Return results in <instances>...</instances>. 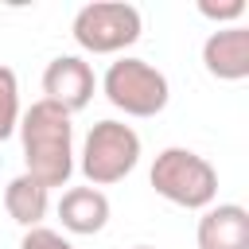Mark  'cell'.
Segmentation results:
<instances>
[{"label":"cell","mask_w":249,"mask_h":249,"mask_svg":"<svg viewBox=\"0 0 249 249\" xmlns=\"http://www.w3.org/2000/svg\"><path fill=\"white\" fill-rule=\"evenodd\" d=\"M136 163H140V136H136L132 124H124V121H97L86 132L78 167L89 179V187L101 191L109 183H121Z\"/></svg>","instance_id":"obj_3"},{"label":"cell","mask_w":249,"mask_h":249,"mask_svg":"<svg viewBox=\"0 0 249 249\" xmlns=\"http://www.w3.org/2000/svg\"><path fill=\"white\" fill-rule=\"evenodd\" d=\"M152 187L160 198L183 206V210H206L218 198V171L210 160H202L191 148H163L152 163Z\"/></svg>","instance_id":"obj_2"},{"label":"cell","mask_w":249,"mask_h":249,"mask_svg":"<svg viewBox=\"0 0 249 249\" xmlns=\"http://www.w3.org/2000/svg\"><path fill=\"white\" fill-rule=\"evenodd\" d=\"M140 31H144L140 8L124 4V0H93V4L78 8L74 23H70L74 43L89 54H117V51L132 47L140 39Z\"/></svg>","instance_id":"obj_4"},{"label":"cell","mask_w":249,"mask_h":249,"mask_svg":"<svg viewBox=\"0 0 249 249\" xmlns=\"http://www.w3.org/2000/svg\"><path fill=\"white\" fill-rule=\"evenodd\" d=\"M19 249H74L58 230H47V226H35V230H27L23 233V241H19Z\"/></svg>","instance_id":"obj_12"},{"label":"cell","mask_w":249,"mask_h":249,"mask_svg":"<svg viewBox=\"0 0 249 249\" xmlns=\"http://www.w3.org/2000/svg\"><path fill=\"white\" fill-rule=\"evenodd\" d=\"M136 249H156V245H136Z\"/></svg>","instance_id":"obj_14"},{"label":"cell","mask_w":249,"mask_h":249,"mask_svg":"<svg viewBox=\"0 0 249 249\" xmlns=\"http://www.w3.org/2000/svg\"><path fill=\"white\" fill-rule=\"evenodd\" d=\"M19 128V82L12 66H0V144Z\"/></svg>","instance_id":"obj_11"},{"label":"cell","mask_w":249,"mask_h":249,"mask_svg":"<svg viewBox=\"0 0 249 249\" xmlns=\"http://www.w3.org/2000/svg\"><path fill=\"white\" fill-rule=\"evenodd\" d=\"M93 89H97L93 66L86 58H78V54H58L43 70V93H47V101H54L58 109H66L70 117L93 101Z\"/></svg>","instance_id":"obj_6"},{"label":"cell","mask_w":249,"mask_h":249,"mask_svg":"<svg viewBox=\"0 0 249 249\" xmlns=\"http://www.w3.org/2000/svg\"><path fill=\"white\" fill-rule=\"evenodd\" d=\"M202 66L218 82H241L249 78V27L230 23L206 35L202 43Z\"/></svg>","instance_id":"obj_7"},{"label":"cell","mask_w":249,"mask_h":249,"mask_svg":"<svg viewBox=\"0 0 249 249\" xmlns=\"http://www.w3.org/2000/svg\"><path fill=\"white\" fill-rule=\"evenodd\" d=\"M198 249H249V210L237 202L206 206L195 230Z\"/></svg>","instance_id":"obj_8"},{"label":"cell","mask_w":249,"mask_h":249,"mask_svg":"<svg viewBox=\"0 0 249 249\" xmlns=\"http://www.w3.org/2000/svg\"><path fill=\"white\" fill-rule=\"evenodd\" d=\"M19 144H23V163L35 183L66 187L74 175V124L70 113L58 109L54 101L39 97L27 113H19Z\"/></svg>","instance_id":"obj_1"},{"label":"cell","mask_w":249,"mask_h":249,"mask_svg":"<svg viewBox=\"0 0 249 249\" xmlns=\"http://www.w3.org/2000/svg\"><path fill=\"white\" fill-rule=\"evenodd\" d=\"M58 218L70 233H97L109 222V198L97 187H70L58 198Z\"/></svg>","instance_id":"obj_9"},{"label":"cell","mask_w":249,"mask_h":249,"mask_svg":"<svg viewBox=\"0 0 249 249\" xmlns=\"http://www.w3.org/2000/svg\"><path fill=\"white\" fill-rule=\"evenodd\" d=\"M101 89H105L109 105H117L128 117H156L167 109V97H171L163 70H156L144 58H117L105 70Z\"/></svg>","instance_id":"obj_5"},{"label":"cell","mask_w":249,"mask_h":249,"mask_svg":"<svg viewBox=\"0 0 249 249\" xmlns=\"http://www.w3.org/2000/svg\"><path fill=\"white\" fill-rule=\"evenodd\" d=\"M198 12L206 19H241L245 16V0H230V4H210V0H198Z\"/></svg>","instance_id":"obj_13"},{"label":"cell","mask_w":249,"mask_h":249,"mask_svg":"<svg viewBox=\"0 0 249 249\" xmlns=\"http://www.w3.org/2000/svg\"><path fill=\"white\" fill-rule=\"evenodd\" d=\"M4 210H8V218L19 222L23 230H35V226H43V218H47V210H51V191L23 171V175H16V179L4 187Z\"/></svg>","instance_id":"obj_10"}]
</instances>
